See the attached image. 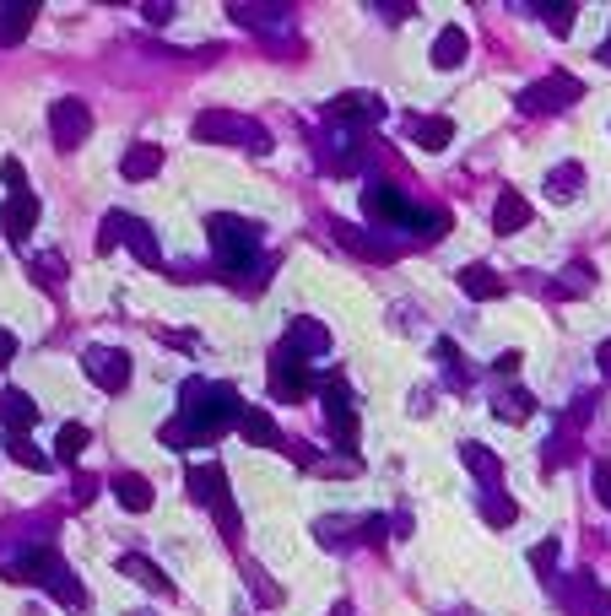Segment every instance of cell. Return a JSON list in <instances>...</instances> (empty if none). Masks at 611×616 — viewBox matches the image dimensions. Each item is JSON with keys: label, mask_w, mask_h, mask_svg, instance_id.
<instances>
[{"label": "cell", "mask_w": 611, "mask_h": 616, "mask_svg": "<svg viewBox=\"0 0 611 616\" xmlns=\"http://www.w3.org/2000/svg\"><path fill=\"white\" fill-rule=\"evenodd\" d=\"M541 454H547V471H563V465L579 454V438H574V433H552V438H547V449H541Z\"/></svg>", "instance_id": "cell-38"}, {"label": "cell", "mask_w": 611, "mask_h": 616, "mask_svg": "<svg viewBox=\"0 0 611 616\" xmlns=\"http://www.w3.org/2000/svg\"><path fill=\"white\" fill-rule=\"evenodd\" d=\"M0 173H6V184H11V190H28V173H22V163H6Z\"/></svg>", "instance_id": "cell-47"}, {"label": "cell", "mask_w": 611, "mask_h": 616, "mask_svg": "<svg viewBox=\"0 0 611 616\" xmlns=\"http://www.w3.org/2000/svg\"><path fill=\"white\" fill-rule=\"evenodd\" d=\"M493 373H520V352H498L493 357Z\"/></svg>", "instance_id": "cell-46"}, {"label": "cell", "mask_w": 611, "mask_h": 616, "mask_svg": "<svg viewBox=\"0 0 611 616\" xmlns=\"http://www.w3.org/2000/svg\"><path fill=\"white\" fill-rule=\"evenodd\" d=\"M320 384H325V379L309 368V357H298L287 341L271 352V395L282 400V406H303V400L320 390Z\"/></svg>", "instance_id": "cell-5"}, {"label": "cell", "mask_w": 611, "mask_h": 616, "mask_svg": "<svg viewBox=\"0 0 611 616\" xmlns=\"http://www.w3.org/2000/svg\"><path fill=\"white\" fill-rule=\"evenodd\" d=\"M130 616H152V611H130Z\"/></svg>", "instance_id": "cell-52"}, {"label": "cell", "mask_w": 611, "mask_h": 616, "mask_svg": "<svg viewBox=\"0 0 611 616\" xmlns=\"http://www.w3.org/2000/svg\"><path fill=\"white\" fill-rule=\"evenodd\" d=\"M314 152H320L325 173H357V168H363V157H368V136H363V130L325 125L320 141H314Z\"/></svg>", "instance_id": "cell-7"}, {"label": "cell", "mask_w": 611, "mask_h": 616, "mask_svg": "<svg viewBox=\"0 0 611 616\" xmlns=\"http://www.w3.org/2000/svg\"><path fill=\"white\" fill-rule=\"evenodd\" d=\"M0 422H6V433H28V427L38 422L33 395H22V390H0Z\"/></svg>", "instance_id": "cell-23"}, {"label": "cell", "mask_w": 611, "mask_h": 616, "mask_svg": "<svg viewBox=\"0 0 611 616\" xmlns=\"http://www.w3.org/2000/svg\"><path fill=\"white\" fill-rule=\"evenodd\" d=\"M287 346H292V352H298V357H320V352H330V330L320 325V319H292V325H287Z\"/></svg>", "instance_id": "cell-20"}, {"label": "cell", "mask_w": 611, "mask_h": 616, "mask_svg": "<svg viewBox=\"0 0 611 616\" xmlns=\"http://www.w3.org/2000/svg\"><path fill=\"white\" fill-rule=\"evenodd\" d=\"M87 444H92V433H87V427H82V422H65L60 433H55V460H60V465L82 460V449H87Z\"/></svg>", "instance_id": "cell-31"}, {"label": "cell", "mask_w": 611, "mask_h": 616, "mask_svg": "<svg viewBox=\"0 0 611 616\" xmlns=\"http://www.w3.org/2000/svg\"><path fill=\"white\" fill-rule=\"evenodd\" d=\"M125 244H130V254H136L141 265H152V271H163V249H157V233H152V227H146L141 217L130 222V238H125Z\"/></svg>", "instance_id": "cell-29"}, {"label": "cell", "mask_w": 611, "mask_h": 616, "mask_svg": "<svg viewBox=\"0 0 611 616\" xmlns=\"http://www.w3.org/2000/svg\"><path fill=\"white\" fill-rule=\"evenodd\" d=\"M190 130H195V141H222V146H244V152H271L265 125H255V119H244L233 109H206Z\"/></svg>", "instance_id": "cell-4"}, {"label": "cell", "mask_w": 611, "mask_h": 616, "mask_svg": "<svg viewBox=\"0 0 611 616\" xmlns=\"http://www.w3.org/2000/svg\"><path fill=\"white\" fill-rule=\"evenodd\" d=\"M363 206H368V217H374L379 227H411L417 233V217H422V206L417 200H406V190H395L390 179H374L363 190Z\"/></svg>", "instance_id": "cell-6"}, {"label": "cell", "mask_w": 611, "mask_h": 616, "mask_svg": "<svg viewBox=\"0 0 611 616\" xmlns=\"http://www.w3.org/2000/svg\"><path fill=\"white\" fill-rule=\"evenodd\" d=\"M579 190H584V168H579V163H563V168H552V173H547V195L574 200Z\"/></svg>", "instance_id": "cell-33"}, {"label": "cell", "mask_w": 611, "mask_h": 616, "mask_svg": "<svg viewBox=\"0 0 611 616\" xmlns=\"http://www.w3.org/2000/svg\"><path fill=\"white\" fill-rule=\"evenodd\" d=\"M33 17H38L33 6H6L0 11V44H22V33L33 28Z\"/></svg>", "instance_id": "cell-34"}, {"label": "cell", "mask_w": 611, "mask_h": 616, "mask_svg": "<svg viewBox=\"0 0 611 616\" xmlns=\"http://www.w3.org/2000/svg\"><path fill=\"white\" fill-rule=\"evenodd\" d=\"M525 222H530V200L520 190H503L498 195V211H493V233L509 238V233H520Z\"/></svg>", "instance_id": "cell-22"}, {"label": "cell", "mask_w": 611, "mask_h": 616, "mask_svg": "<svg viewBox=\"0 0 611 616\" xmlns=\"http://www.w3.org/2000/svg\"><path fill=\"white\" fill-rule=\"evenodd\" d=\"M357 471H363V465H357L352 454H336V460H320V465H314V476H357Z\"/></svg>", "instance_id": "cell-40"}, {"label": "cell", "mask_w": 611, "mask_h": 616, "mask_svg": "<svg viewBox=\"0 0 611 616\" xmlns=\"http://www.w3.org/2000/svg\"><path fill=\"white\" fill-rule=\"evenodd\" d=\"M130 211H109V217H103V227H98V254H114L119 244H125L130 238Z\"/></svg>", "instance_id": "cell-32"}, {"label": "cell", "mask_w": 611, "mask_h": 616, "mask_svg": "<svg viewBox=\"0 0 611 616\" xmlns=\"http://www.w3.org/2000/svg\"><path fill=\"white\" fill-rule=\"evenodd\" d=\"M411 141L428 146V152H444L449 141H455V119L433 114V119H411Z\"/></svg>", "instance_id": "cell-28"}, {"label": "cell", "mask_w": 611, "mask_h": 616, "mask_svg": "<svg viewBox=\"0 0 611 616\" xmlns=\"http://www.w3.org/2000/svg\"><path fill=\"white\" fill-rule=\"evenodd\" d=\"M595 55H601V60H606V65H611V44H601V49H595Z\"/></svg>", "instance_id": "cell-50"}, {"label": "cell", "mask_w": 611, "mask_h": 616, "mask_svg": "<svg viewBox=\"0 0 611 616\" xmlns=\"http://www.w3.org/2000/svg\"><path fill=\"white\" fill-rule=\"evenodd\" d=\"M82 368H87V379L98 384L103 395H119L130 384V352H119V346H87Z\"/></svg>", "instance_id": "cell-11"}, {"label": "cell", "mask_w": 611, "mask_h": 616, "mask_svg": "<svg viewBox=\"0 0 611 616\" xmlns=\"http://www.w3.org/2000/svg\"><path fill=\"white\" fill-rule=\"evenodd\" d=\"M314 535H320L330 552H347V546L363 541V525H352V519H320V525H314Z\"/></svg>", "instance_id": "cell-30"}, {"label": "cell", "mask_w": 611, "mask_h": 616, "mask_svg": "<svg viewBox=\"0 0 611 616\" xmlns=\"http://www.w3.org/2000/svg\"><path fill=\"white\" fill-rule=\"evenodd\" d=\"M114 568H119V573H125V579H136V584H146V589H152V595H174V579H168V573H163V568H157V562H146L141 552H125V557H119V562H114Z\"/></svg>", "instance_id": "cell-18"}, {"label": "cell", "mask_w": 611, "mask_h": 616, "mask_svg": "<svg viewBox=\"0 0 611 616\" xmlns=\"http://www.w3.org/2000/svg\"><path fill=\"white\" fill-rule=\"evenodd\" d=\"M65 562H60V552H49V546H28L17 562H6V579H28V584H60L65 579Z\"/></svg>", "instance_id": "cell-14"}, {"label": "cell", "mask_w": 611, "mask_h": 616, "mask_svg": "<svg viewBox=\"0 0 611 616\" xmlns=\"http://www.w3.org/2000/svg\"><path fill=\"white\" fill-rule=\"evenodd\" d=\"M530 11H536V17H547L552 28H568V22H574V6H568V0H563V6H530Z\"/></svg>", "instance_id": "cell-42"}, {"label": "cell", "mask_w": 611, "mask_h": 616, "mask_svg": "<svg viewBox=\"0 0 611 616\" xmlns=\"http://www.w3.org/2000/svg\"><path fill=\"white\" fill-rule=\"evenodd\" d=\"M87 130H92V109L82 98H60L55 109H49V136H55L60 152H76V146L87 141Z\"/></svg>", "instance_id": "cell-12"}, {"label": "cell", "mask_w": 611, "mask_h": 616, "mask_svg": "<svg viewBox=\"0 0 611 616\" xmlns=\"http://www.w3.org/2000/svg\"><path fill=\"white\" fill-rule=\"evenodd\" d=\"M493 417L498 422H514V427L530 422V417H536V395L520 390V384H503V390H493Z\"/></svg>", "instance_id": "cell-17"}, {"label": "cell", "mask_w": 611, "mask_h": 616, "mask_svg": "<svg viewBox=\"0 0 611 616\" xmlns=\"http://www.w3.org/2000/svg\"><path fill=\"white\" fill-rule=\"evenodd\" d=\"M595 287V271H590V265H568V271L563 276H557V298H584V292H590Z\"/></svg>", "instance_id": "cell-37"}, {"label": "cell", "mask_w": 611, "mask_h": 616, "mask_svg": "<svg viewBox=\"0 0 611 616\" xmlns=\"http://www.w3.org/2000/svg\"><path fill=\"white\" fill-rule=\"evenodd\" d=\"M157 168H163V146H152V141H136L125 157H119V173H125V179H152Z\"/></svg>", "instance_id": "cell-27"}, {"label": "cell", "mask_w": 611, "mask_h": 616, "mask_svg": "<svg viewBox=\"0 0 611 616\" xmlns=\"http://www.w3.org/2000/svg\"><path fill=\"white\" fill-rule=\"evenodd\" d=\"M6 454L22 465V471H49L44 449H33V444H28V433H6Z\"/></svg>", "instance_id": "cell-35"}, {"label": "cell", "mask_w": 611, "mask_h": 616, "mask_svg": "<svg viewBox=\"0 0 611 616\" xmlns=\"http://www.w3.org/2000/svg\"><path fill=\"white\" fill-rule=\"evenodd\" d=\"M146 22H152V28H163V22H174V6H163V0H157V6H146Z\"/></svg>", "instance_id": "cell-45"}, {"label": "cell", "mask_w": 611, "mask_h": 616, "mask_svg": "<svg viewBox=\"0 0 611 616\" xmlns=\"http://www.w3.org/2000/svg\"><path fill=\"white\" fill-rule=\"evenodd\" d=\"M590 481H595V498L611 508V460H595V476Z\"/></svg>", "instance_id": "cell-43"}, {"label": "cell", "mask_w": 611, "mask_h": 616, "mask_svg": "<svg viewBox=\"0 0 611 616\" xmlns=\"http://www.w3.org/2000/svg\"><path fill=\"white\" fill-rule=\"evenodd\" d=\"M460 460H466V471L482 481V492H503V465H498V454L493 449H482V444H460Z\"/></svg>", "instance_id": "cell-19"}, {"label": "cell", "mask_w": 611, "mask_h": 616, "mask_svg": "<svg viewBox=\"0 0 611 616\" xmlns=\"http://www.w3.org/2000/svg\"><path fill=\"white\" fill-rule=\"evenodd\" d=\"M514 514H520V508H514V498L509 492H482V519L493 530H503V525H514Z\"/></svg>", "instance_id": "cell-36"}, {"label": "cell", "mask_w": 611, "mask_h": 616, "mask_svg": "<svg viewBox=\"0 0 611 616\" xmlns=\"http://www.w3.org/2000/svg\"><path fill=\"white\" fill-rule=\"evenodd\" d=\"M206 238H211V254H217V271L228 281H244L260 265V244H265L260 222L233 217V211H211V217H206Z\"/></svg>", "instance_id": "cell-2"}, {"label": "cell", "mask_w": 611, "mask_h": 616, "mask_svg": "<svg viewBox=\"0 0 611 616\" xmlns=\"http://www.w3.org/2000/svg\"><path fill=\"white\" fill-rule=\"evenodd\" d=\"M595 363H601V373H606V379H611V336L601 341V352H595Z\"/></svg>", "instance_id": "cell-49"}, {"label": "cell", "mask_w": 611, "mask_h": 616, "mask_svg": "<svg viewBox=\"0 0 611 616\" xmlns=\"http://www.w3.org/2000/svg\"><path fill=\"white\" fill-rule=\"evenodd\" d=\"M379 119H390V114H384V103L374 92H341V98L325 103V125H336V130H368Z\"/></svg>", "instance_id": "cell-9"}, {"label": "cell", "mask_w": 611, "mask_h": 616, "mask_svg": "<svg viewBox=\"0 0 611 616\" xmlns=\"http://www.w3.org/2000/svg\"><path fill=\"white\" fill-rule=\"evenodd\" d=\"M466 55H471L466 28H444V33L433 38V65H438V71H455V65H466Z\"/></svg>", "instance_id": "cell-25"}, {"label": "cell", "mask_w": 611, "mask_h": 616, "mask_svg": "<svg viewBox=\"0 0 611 616\" xmlns=\"http://www.w3.org/2000/svg\"><path fill=\"white\" fill-rule=\"evenodd\" d=\"M33 281H49V287H60V281H65V265L55 260V254H44V260H33Z\"/></svg>", "instance_id": "cell-41"}, {"label": "cell", "mask_w": 611, "mask_h": 616, "mask_svg": "<svg viewBox=\"0 0 611 616\" xmlns=\"http://www.w3.org/2000/svg\"><path fill=\"white\" fill-rule=\"evenodd\" d=\"M557 600H563L574 616H611V595L601 584H595V573H568L563 584H557Z\"/></svg>", "instance_id": "cell-13"}, {"label": "cell", "mask_w": 611, "mask_h": 616, "mask_svg": "<svg viewBox=\"0 0 611 616\" xmlns=\"http://www.w3.org/2000/svg\"><path fill=\"white\" fill-rule=\"evenodd\" d=\"M336 244L352 249L357 260H374V265H390V260H395L390 238H374V233H363V227H347V222H336Z\"/></svg>", "instance_id": "cell-16"}, {"label": "cell", "mask_w": 611, "mask_h": 616, "mask_svg": "<svg viewBox=\"0 0 611 616\" xmlns=\"http://www.w3.org/2000/svg\"><path fill=\"white\" fill-rule=\"evenodd\" d=\"M584 87L574 82V76H541V82H530L520 92V114H557L568 109V103H579Z\"/></svg>", "instance_id": "cell-10"}, {"label": "cell", "mask_w": 611, "mask_h": 616, "mask_svg": "<svg viewBox=\"0 0 611 616\" xmlns=\"http://www.w3.org/2000/svg\"><path fill=\"white\" fill-rule=\"evenodd\" d=\"M330 616H352V606H336V611H330Z\"/></svg>", "instance_id": "cell-51"}, {"label": "cell", "mask_w": 611, "mask_h": 616, "mask_svg": "<svg viewBox=\"0 0 611 616\" xmlns=\"http://www.w3.org/2000/svg\"><path fill=\"white\" fill-rule=\"evenodd\" d=\"M98 498V476H76V503H92Z\"/></svg>", "instance_id": "cell-44"}, {"label": "cell", "mask_w": 611, "mask_h": 616, "mask_svg": "<svg viewBox=\"0 0 611 616\" xmlns=\"http://www.w3.org/2000/svg\"><path fill=\"white\" fill-rule=\"evenodd\" d=\"M11 357H17V336H11V330H0V368H6Z\"/></svg>", "instance_id": "cell-48"}, {"label": "cell", "mask_w": 611, "mask_h": 616, "mask_svg": "<svg viewBox=\"0 0 611 616\" xmlns=\"http://www.w3.org/2000/svg\"><path fill=\"white\" fill-rule=\"evenodd\" d=\"M238 417H244V400H238L233 384L217 379H190L179 390V417L157 427V444L168 449H195V444H217L222 433H233Z\"/></svg>", "instance_id": "cell-1"}, {"label": "cell", "mask_w": 611, "mask_h": 616, "mask_svg": "<svg viewBox=\"0 0 611 616\" xmlns=\"http://www.w3.org/2000/svg\"><path fill=\"white\" fill-rule=\"evenodd\" d=\"M0 222H6V238L11 244H28L33 222H38V195L33 190H11L6 211H0Z\"/></svg>", "instance_id": "cell-15"}, {"label": "cell", "mask_w": 611, "mask_h": 616, "mask_svg": "<svg viewBox=\"0 0 611 616\" xmlns=\"http://www.w3.org/2000/svg\"><path fill=\"white\" fill-rule=\"evenodd\" d=\"M320 400H325V427H330V438H336L341 449H357V406H352V395H347V379H325L320 384Z\"/></svg>", "instance_id": "cell-8"}, {"label": "cell", "mask_w": 611, "mask_h": 616, "mask_svg": "<svg viewBox=\"0 0 611 616\" xmlns=\"http://www.w3.org/2000/svg\"><path fill=\"white\" fill-rule=\"evenodd\" d=\"M238 433H244L249 444H260V449H282V427H276V417H271V411H260V406H244Z\"/></svg>", "instance_id": "cell-21"}, {"label": "cell", "mask_w": 611, "mask_h": 616, "mask_svg": "<svg viewBox=\"0 0 611 616\" xmlns=\"http://www.w3.org/2000/svg\"><path fill=\"white\" fill-rule=\"evenodd\" d=\"M184 481H190V498L217 514L222 535H228V541H238V535H244V525H238V508H233V492H228V471L201 460V465H184Z\"/></svg>", "instance_id": "cell-3"}, {"label": "cell", "mask_w": 611, "mask_h": 616, "mask_svg": "<svg viewBox=\"0 0 611 616\" xmlns=\"http://www.w3.org/2000/svg\"><path fill=\"white\" fill-rule=\"evenodd\" d=\"M557 552H563L557 541H536V552H530V568H536L541 579H552V573H557Z\"/></svg>", "instance_id": "cell-39"}, {"label": "cell", "mask_w": 611, "mask_h": 616, "mask_svg": "<svg viewBox=\"0 0 611 616\" xmlns=\"http://www.w3.org/2000/svg\"><path fill=\"white\" fill-rule=\"evenodd\" d=\"M114 498H119V508H130V514H146L157 492H152V481H146V476L119 471V476H114Z\"/></svg>", "instance_id": "cell-24"}, {"label": "cell", "mask_w": 611, "mask_h": 616, "mask_svg": "<svg viewBox=\"0 0 611 616\" xmlns=\"http://www.w3.org/2000/svg\"><path fill=\"white\" fill-rule=\"evenodd\" d=\"M455 281H460V292H466L471 303H493V298H503V281L487 271V265H466V271H460Z\"/></svg>", "instance_id": "cell-26"}]
</instances>
